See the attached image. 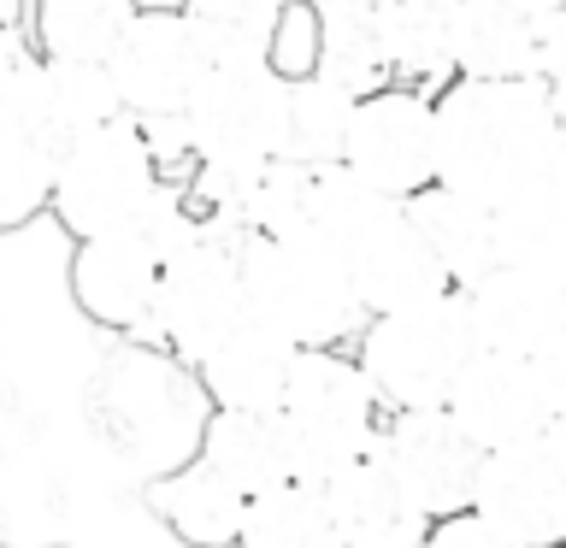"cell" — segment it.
Segmentation results:
<instances>
[{
    "label": "cell",
    "instance_id": "6da1fadb",
    "mask_svg": "<svg viewBox=\"0 0 566 548\" xmlns=\"http://www.w3.org/2000/svg\"><path fill=\"white\" fill-rule=\"evenodd\" d=\"M431 106L437 183L495 207L548 171L560 113L537 77H449Z\"/></svg>",
    "mask_w": 566,
    "mask_h": 548
},
{
    "label": "cell",
    "instance_id": "7a4b0ae2",
    "mask_svg": "<svg viewBox=\"0 0 566 548\" xmlns=\"http://www.w3.org/2000/svg\"><path fill=\"white\" fill-rule=\"evenodd\" d=\"M248 318L290 336L295 348H343L360 336L366 307L354 295L348 260L325 236H242L237 247Z\"/></svg>",
    "mask_w": 566,
    "mask_h": 548
},
{
    "label": "cell",
    "instance_id": "3957f363",
    "mask_svg": "<svg viewBox=\"0 0 566 548\" xmlns=\"http://www.w3.org/2000/svg\"><path fill=\"white\" fill-rule=\"evenodd\" d=\"M472 354H478V336H472V313L460 289L419 301V307L371 313L360 336H354V360H360L366 383L378 389L384 413L442 407Z\"/></svg>",
    "mask_w": 566,
    "mask_h": 548
},
{
    "label": "cell",
    "instance_id": "277c9868",
    "mask_svg": "<svg viewBox=\"0 0 566 548\" xmlns=\"http://www.w3.org/2000/svg\"><path fill=\"white\" fill-rule=\"evenodd\" d=\"M277 419L295 449V477L325 484L336 466L378 449L384 401L348 348H295Z\"/></svg>",
    "mask_w": 566,
    "mask_h": 548
},
{
    "label": "cell",
    "instance_id": "5b68a950",
    "mask_svg": "<svg viewBox=\"0 0 566 548\" xmlns=\"http://www.w3.org/2000/svg\"><path fill=\"white\" fill-rule=\"evenodd\" d=\"M159 189H166V177H159V159L148 148V130L118 113V118L95 124V130L71 136L53 154L48 212L83 242V236L142 224V212L154 207Z\"/></svg>",
    "mask_w": 566,
    "mask_h": 548
},
{
    "label": "cell",
    "instance_id": "8992f818",
    "mask_svg": "<svg viewBox=\"0 0 566 548\" xmlns=\"http://www.w3.org/2000/svg\"><path fill=\"white\" fill-rule=\"evenodd\" d=\"M237 247L242 242H219L201 236L184 254L166 260L154 289V313H148V336L171 354L184 371H195L230 330L248 318L242 301V272H237Z\"/></svg>",
    "mask_w": 566,
    "mask_h": 548
},
{
    "label": "cell",
    "instance_id": "52a82bcc",
    "mask_svg": "<svg viewBox=\"0 0 566 548\" xmlns=\"http://www.w3.org/2000/svg\"><path fill=\"white\" fill-rule=\"evenodd\" d=\"M195 159L219 166H265L290 141V83L272 65H207L201 88L184 106Z\"/></svg>",
    "mask_w": 566,
    "mask_h": 548
},
{
    "label": "cell",
    "instance_id": "ba28073f",
    "mask_svg": "<svg viewBox=\"0 0 566 548\" xmlns=\"http://www.w3.org/2000/svg\"><path fill=\"white\" fill-rule=\"evenodd\" d=\"M472 513L520 548H566V419H548L537 436L478 460Z\"/></svg>",
    "mask_w": 566,
    "mask_h": 548
},
{
    "label": "cell",
    "instance_id": "9c48e42d",
    "mask_svg": "<svg viewBox=\"0 0 566 548\" xmlns=\"http://www.w3.org/2000/svg\"><path fill=\"white\" fill-rule=\"evenodd\" d=\"M343 166L389 201H407L424 183H437V106L424 88L384 83L354 101Z\"/></svg>",
    "mask_w": 566,
    "mask_h": 548
},
{
    "label": "cell",
    "instance_id": "30bf717a",
    "mask_svg": "<svg viewBox=\"0 0 566 548\" xmlns=\"http://www.w3.org/2000/svg\"><path fill=\"white\" fill-rule=\"evenodd\" d=\"M106 77L118 88L124 118H136V124L184 118L189 95L207 77V53L195 42L184 7H136L130 30L106 53Z\"/></svg>",
    "mask_w": 566,
    "mask_h": 548
},
{
    "label": "cell",
    "instance_id": "8fae6325",
    "mask_svg": "<svg viewBox=\"0 0 566 548\" xmlns=\"http://www.w3.org/2000/svg\"><path fill=\"white\" fill-rule=\"evenodd\" d=\"M166 272V254L154 247V236L142 224L130 230H106V236H83L71 247V301L88 325L142 336L154 313V289Z\"/></svg>",
    "mask_w": 566,
    "mask_h": 548
},
{
    "label": "cell",
    "instance_id": "7c38bea8",
    "mask_svg": "<svg viewBox=\"0 0 566 548\" xmlns=\"http://www.w3.org/2000/svg\"><path fill=\"white\" fill-rule=\"evenodd\" d=\"M378 454L396 466V477L424 502L431 519L472 507V477L484 449L449 419V407H413V413H384Z\"/></svg>",
    "mask_w": 566,
    "mask_h": 548
},
{
    "label": "cell",
    "instance_id": "4fadbf2b",
    "mask_svg": "<svg viewBox=\"0 0 566 548\" xmlns=\"http://www.w3.org/2000/svg\"><path fill=\"white\" fill-rule=\"evenodd\" d=\"M348 260V277H354V295H360L366 318L371 313H396V307H419V301H437L449 295L454 283L449 272L437 265L431 242L419 236V224L407 219V201H389L366 230L336 247Z\"/></svg>",
    "mask_w": 566,
    "mask_h": 548
},
{
    "label": "cell",
    "instance_id": "5bb4252c",
    "mask_svg": "<svg viewBox=\"0 0 566 548\" xmlns=\"http://www.w3.org/2000/svg\"><path fill=\"white\" fill-rule=\"evenodd\" d=\"M442 407H449V419L484 454L507 449V442L537 436L543 424L555 419V413H548V396H543V378H537V366H531V354H495V348L472 354Z\"/></svg>",
    "mask_w": 566,
    "mask_h": 548
},
{
    "label": "cell",
    "instance_id": "9a60e30c",
    "mask_svg": "<svg viewBox=\"0 0 566 548\" xmlns=\"http://www.w3.org/2000/svg\"><path fill=\"white\" fill-rule=\"evenodd\" d=\"M325 507L343 548H419L431 530V513L413 489L396 477V466L371 449L348 466H336L325 484Z\"/></svg>",
    "mask_w": 566,
    "mask_h": 548
},
{
    "label": "cell",
    "instance_id": "2e32d148",
    "mask_svg": "<svg viewBox=\"0 0 566 548\" xmlns=\"http://www.w3.org/2000/svg\"><path fill=\"white\" fill-rule=\"evenodd\" d=\"M467 313L478 348L495 354H537L566 330V289L531 265H490L478 283H467Z\"/></svg>",
    "mask_w": 566,
    "mask_h": 548
},
{
    "label": "cell",
    "instance_id": "e0dca14e",
    "mask_svg": "<svg viewBox=\"0 0 566 548\" xmlns=\"http://www.w3.org/2000/svg\"><path fill=\"white\" fill-rule=\"evenodd\" d=\"M118 113H124V106H118V88H113V77H106V65H88V60H42V53H30L12 124L35 130L53 154H60L71 136L95 130V124L118 118Z\"/></svg>",
    "mask_w": 566,
    "mask_h": 548
},
{
    "label": "cell",
    "instance_id": "ac0fdd59",
    "mask_svg": "<svg viewBox=\"0 0 566 548\" xmlns=\"http://www.w3.org/2000/svg\"><path fill=\"white\" fill-rule=\"evenodd\" d=\"M290 366H295L290 336H277L272 325H260V318H242V325L195 366V383L207 389V401L219 407V413H277Z\"/></svg>",
    "mask_w": 566,
    "mask_h": 548
},
{
    "label": "cell",
    "instance_id": "d6986e66",
    "mask_svg": "<svg viewBox=\"0 0 566 548\" xmlns=\"http://www.w3.org/2000/svg\"><path fill=\"white\" fill-rule=\"evenodd\" d=\"M148 519L166 530L177 548H237V525H242V495L224 484L201 460H184V466L159 472L148 489Z\"/></svg>",
    "mask_w": 566,
    "mask_h": 548
},
{
    "label": "cell",
    "instance_id": "ffe728a7",
    "mask_svg": "<svg viewBox=\"0 0 566 548\" xmlns=\"http://www.w3.org/2000/svg\"><path fill=\"white\" fill-rule=\"evenodd\" d=\"M454 77H537V24L513 0H449Z\"/></svg>",
    "mask_w": 566,
    "mask_h": 548
},
{
    "label": "cell",
    "instance_id": "44dd1931",
    "mask_svg": "<svg viewBox=\"0 0 566 548\" xmlns=\"http://www.w3.org/2000/svg\"><path fill=\"white\" fill-rule=\"evenodd\" d=\"M195 460L219 472L242 502L295 477V449H290V431H283L277 413H219L212 407Z\"/></svg>",
    "mask_w": 566,
    "mask_h": 548
},
{
    "label": "cell",
    "instance_id": "7402d4cb",
    "mask_svg": "<svg viewBox=\"0 0 566 548\" xmlns=\"http://www.w3.org/2000/svg\"><path fill=\"white\" fill-rule=\"evenodd\" d=\"M407 219L431 242V254L454 289H467L490 265H502L495 260V207L472 201V194H460L449 183H424L419 194H407Z\"/></svg>",
    "mask_w": 566,
    "mask_h": 548
},
{
    "label": "cell",
    "instance_id": "603a6c76",
    "mask_svg": "<svg viewBox=\"0 0 566 548\" xmlns=\"http://www.w3.org/2000/svg\"><path fill=\"white\" fill-rule=\"evenodd\" d=\"M371 35H378L389 83L424 88L449 71V0H378L371 7Z\"/></svg>",
    "mask_w": 566,
    "mask_h": 548
},
{
    "label": "cell",
    "instance_id": "cb8c5ba5",
    "mask_svg": "<svg viewBox=\"0 0 566 548\" xmlns=\"http://www.w3.org/2000/svg\"><path fill=\"white\" fill-rule=\"evenodd\" d=\"M495 260L531 265L566 289V194L548 177L495 201Z\"/></svg>",
    "mask_w": 566,
    "mask_h": 548
},
{
    "label": "cell",
    "instance_id": "d4e9b609",
    "mask_svg": "<svg viewBox=\"0 0 566 548\" xmlns=\"http://www.w3.org/2000/svg\"><path fill=\"white\" fill-rule=\"evenodd\" d=\"M237 548H343V537L331 525L325 489L290 477V484H272L242 502Z\"/></svg>",
    "mask_w": 566,
    "mask_h": 548
},
{
    "label": "cell",
    "instance_id": "484cf974",
    "mask_svg": "<svg viewBox=\"0 0 566 548\" xmlns=\"http://www.w3.org/2000/svg\"><path fill=\"white\" fill-rule=\"evenodd\" d=\"M136 0H30V48L42 60L106 65L118 35L130 30Z\"/></svg>",
    "mask_w": 566,
    "mask_h": 548
},
{
    "label": "cell",
    "instance_id": "4316f807",
    "mask_svg": "<svg viewBox=\"0 0 566 548\" xmlns=\"http://www.w3.org/2000/svg\"><path fill=\"white\" fill-rule=\"evenodd\" d=\"M283 0H184V18L207 65H265Z\"/></svg>",
    "mask_w": 566,
    "mask_h": 548
},
{
    "label": "cell",
    "instance_id": "83f0119b",
    "mask_svg": "<svg viewBox=\"0 0 566 548\" xmlns=\"http://www.w3.org/2000/svg\"><path fill=\"white\" fill-rule=\"evenodd\" d=\"M53 148L24 124H0V230H24L48 212Z\"/></svg>",
    "mask_w": 566,
    "mask_h": 548
},
{
    "label": "cell",
    "instance_id": "f1b7e54d",
    "mask_svg": "<svg viewBox=\"0 0 566 548\" xmlns=\"http://www.w3.org/2000/svg\"><path fill=\"white\" fill-rule=\"evenodd\" d=\"M348 113H354V95H343L336 83H325V77L290 83V141H283V159H301V166L343 159Z\"/></svg>",
    "mask_w": 566,
    "mask_h": 548
},
{
    "label": "cell",
    "instance_id": "f546056e",
    "mask_svg": "<svg viewBox=\"0 0 566 548\" xmlns=\"http://www.w3.org/2000/svg\"><path fill=\"white\" fill-rule=\"evenodd\" d=\"M318 77L336 83L343 95H371L389 83L378 35H371V7L366 12H331L325 18V42H318Z\"/></svg>",
    "mask_w": 566,
    "mask_h": 548
},
{
    "label": "cell",
    "instance_id": "4dcf8cb0",
    "mask_svg": "<svg viewBox=\"0 0 566 548\" xmlns=\"http://www.w3.org/2000/svg\"><path fill=\"white\" fill-rule=\"evenodd\" d=\"M318 42H325V18H318L307 0H283L272 42H265V65H272L283 83L318 77Z\"/></svg>",
    "mask_w": 566,
    "mask_h": 548
},
{
    "label": "cell",
    "instance_id": "1f68e13d",
    "mask_svg": "<svg viewBox=\"0 0 566 548\" xmlns=\"http://www.w3.org/2000/svg\"><path fill=\"white\" fill-rule=\"evenodd\" d=\"M419 548H520L507 537V530H495L484 513L460 507V513H442V519H431V530H424Z\"/></svg>",
    "mask_w": 566,
    "mask_h": 548
},
{
    "label": "cell",
    "instance_id": "d6a6232c",
    "mask_svg": "<svg viewBox=\"0 0 566 548\" xmlns=\"http://www.w3.org/2000/svg\"><path fill=\"white\" fill-rule=\"evenodd\" d=\"M531 24H537V83L548 95H566V7H548Z\"/></svg>",
    "mask_w": 566,
    "mask_h": 548
},
{
    "label": "cell",
    "instance_id": "836d02e7",
    "mask_svg": "<svg viewBox=\"0 0 566 548\" xmlns=\"http://www.w3.org/2000/svg\"><path fill=\"white\" fill-rule=\"evenodd\" d=\"M30 53L35 48L18 30H0V124H12V113H18V88H24Z\"/></svg>",
    "mask_w": 566,
    "mask_h": 548
},
{
    "label": "cell",
    "instance_id": "e575fe53",
    "mask_svg": "<svg viewBox=\"0 0 566 548\" xmlns=\"http://www.w3.org/2000/svg\"><path fill=\"white\" fill-rule=\"evenodd\" d=\"M531 366H537V378H543L548 413H555V419H566V330H560L548 348H537V354H531Z\"/></svg>",
    "mask_w": 566,
    "mask_h": 548
},
{
    "label": "cell",
    "instance_id": "d590c367",
    "mask_svg": "<svg viewBox=\"0 0 566 548\" xmlns=\"http://www.w3.org/2000/svg\"><path fill=\"white\" fill-rule=\"evenodd\" d=\"M555 113H560V130H555V154H548V183L566 194V95H555Z\"/></svg>",
    "mask_w": 566,
    "mask_h": 548
},
{
    "label": "cell",
    "instance_id": "8d00e7d4",
    "mask_svg": "<svg viewBox=\"0 0 566 548\" xmlns=\"http://www.w3.org/2000/svg\"><path fill=\"white\" fill-rule=\"evenodd\" d=\"M307 7L318 18H331V12H366V7H378V0H307Z\"/></svg>",
    "mask_w": 566,
    "mask_h": 548
},
{
    "label": "cell",
    "instance_id": "74e56055",
    "mask_svg": "<svg viewBox=\"0 0 566 548\" xmlns=\"http://www.w3.org/2000/svg\"><path fill=\"white\" fill-rule=\"evenodd\" d=\"M30 0H0V30H18V18H24Z\"/></svg>",
    "mask_w": 566,
    "mask_h": 548
},
{
    "label": "cell",
    "instance_id": "f35d334b",
    "mask_svg": "<svg viewBox=\"0 0 566 548\" xmlns=\"http://www.w3.org/2000/svg\"><path fill=\"white\" fill-rule=\"evenodd\" d=\"M513 7H525L531 18H537V12H548V7H566V0H513Z\"/></svg>",
    "mask_w": 566,
    "mask_h": 548
},
{
    "label": "cell",
    "instance_id": "ab89813d",
    "mask_svg": "<svg viewBox=\"0 0 566 548\" xmlns=\"http://www.w3.org/2000/svg\"><path fill=\"white\" fill-rule=\"evenodd\" d=\"M48 548H71V542H48Z\"/></svg>",
    "mask_w": 566,
    "mask_h": 548
},
{
    "label": "cell",
    "instance_id": "60d3db41",
    "mask_svg": "<svg viewBox=\"0 0 566 548\" xmlns=\"http://www.w3.org/2000/svg\"><path fill=\"white\" fill-rule=\"evenodd\" d=\"M0 548H7V542H0Z\"/></svg>",
    "mask_w": 566,
    "mask_h": 548
}]
</instances>
